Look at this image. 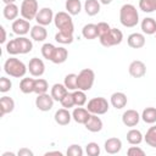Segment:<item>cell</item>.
<instances>
[{"instance_id":"38","label":"cell","mask_w":156,"mask_h":156,"mask_svg":"<svg viewBox=\"0 0 156 156\" xmlns=\"http://www.w3.org/2000/svg\"><path fill=\"white\" fill-rule=\"evenodd\" d=\"M55 49H56V46H54L51 43H45V44L41 46V55H43V57L51 61L52 55H54V52H55Z\"/></svg>"},{"instance_id":"40","label":"cell","mask_w":156,"mask_h":156,"mask_svg":"<svg viewBox=\"0 0 156 156\" xmlns=\"http://www.w3.org/2000/svg\"><path fill=\"white\" fill-rule=\"evenodd\" d=\"M61 102V105H62V107H65V108H71V107H73L74 105H76V102H74V98H73V93H67L63 98H62V100L60 101Z\"/></svg>"},{"instance_id":"15","label":"cell","mask_w":156,"mask_h":156,"mask_svg":"<svg viewBox=\"0 0 156 156\" xmlns=\"http://www.w3.org/2000/svg\"><path fill=\"white\" fill-rule=\"evenodd\" d=\"M127 101H128V100H127V95H126L124 93H122V91H116V93H113V94L111 95V99H110L111 105H112L115 108H117V110H121V108L126 107Z\"/></svg>"},{"instance_id":"19","label":"cell","mask_w":156,"mask_h":156,"mask_svg":"<svg viewBox=\"0 0 156 156\" xmlns=\"http://www.w3.org/2000/svg\"><path fill=\"white\" fill-rule=\"evenodd\" d=\"M84 126H85V128H87L89 132H91V133H98V132H100V130L102 129V121H101L100 117H98V115H93V113H91L90 118L87 121V123H85Z\"/></svg>"},{"instance_id":"6","label":"cell","mask_w":156,"mask_h":156,"mask_svg":"<svg viewBox=\"0 0 156 156\" xmlns=\"http://www.w3.org/2000/svg\"><path fill=\"white\" fill-rule=\"evenodd\" d=\"M99 39H100V43H101L102 46L111 48V46H115V45H119L122 43L123 33L117 28H111V30L108 33L100 37Z\"/></svg>"},{"instance_id":"20","label":"cell","mask_w":156,"mask_h":156,"mask_svg":"<svg viewBox=\"0 0 156 156\" xmlns=\"http://www.w3.org/2000/svg\"><path fill=\"white\" fill-rule=\"evenodd\" d=\"M29 33H30V38L33 40H35V41H44L46 39V37H48V32H46L45 27L41 26V24L33 26Z\"/></svg>"},{"instance_id":"47","label":"cell","mask_w":156,"mask_h":156,"mask_svg":"<svg viewBox=\"0 0 156 156\" xmlns=\"http://www.w3.org/2000/svg\"><path fill=\"white\" fill-rule=\"evenodd\" d=\"M17 155L18 156H33V151L29 150V149H27V147H22V149L18 150Z\"/></svg>"},{"instance_id":"9","label":"cell","mask_w":156,"mask_h":156,"mask_svg":"<svg viewBox=\"0 0 156 156\" xmlns=\"http://www.w3.org/2000/svg\"><path fill=\"white\" fill-rule=\"evenodd\" d=\"M54 12L50 7H43L38 11L37 16H35V21L38 24H41V26H48L50 24L52 21H54Z\"/></svg>"},{"instance_id":"51","label":"cell","mask_w":156,"mask_h":156,"mask_svg":"<svg viewBox=\"0 0 156 156\" xmlns=\"http://www.w3.org/2000/svg\"><path fill=\"white\" fill-rule=\"evenodd\" d=\"M16 0H2V2L5 4V5H7V4H13Z\"/></svg>"},{"instance_id":"28","label":"cell","mask_w":156,"mask_h":156,"mask_svg":"<svg viewBox=\"0 0 156 156\" xmlns=\"http://www.w3.org/2000/svg\"><path fill=\"white\" fill-rule=\"evenodd\" d=\"M82 35L88 39V40H93L95 38H98V28H96V24L94 23H88L83 27L82 29Z\"/></svg>"},{"instance_id":"45","label":"cell","mask_w":156,"mask_h":156,"mask_svg":"<svg viewBox=\"0 0 156 156\" xmlns=\"http://www.w3.org/2000/svg\"><path fill=\"white\" fill-rule=\"evenodd\" d=\"M12 87V82L6 78V77H1L0 78V91L1 93H7L9 90H11Z\"/></svg>"},{"instance_id":"1","label":"cell","mask_w":156,"mask_h":156,"mask_svg":"<svg viewBox=\"0 0 156 156\" xmlns=\"http://www.w3.org/2000/svg\"><path fill=\"white\" fill-rule=\"evenodd\" d=\"M119 22L123 27L133 28L139 23V13L134 5L124 4L119 10Z\"/></svg>"},{"instance_id":"22","label":"cell","mask_w":156,"mask_h":156,"mask_svg":"<svg viewBox=\"0 0 156 156\" xmlns=\"http://www.w3.org/2000/svg\"><path fill=\"white\" fill-rule=\"evenodd\" d=\"M141 30L144 34L152 35L156 33V21L152 17H145L141 21Z\"/></svg>"},{"instance_id":"26","label":"cell","mask_w":156,"mask_h":156,"mask_svg":"<svg viewBox=\"0 0 156 156\" xmlns=\"http://www.w3.org/2000/svg\"><path fill=\"white\" fill-rule=\"evenodd\" d=\"M100 1L99 0H85L84 10L88 16H95L100 12Z\"/></svg>"},{"instance_id":"12","label":"cell","mask_w":156,"mask_h":156,"mask_svg":"<svg viewBox=\"0 0 156 156\" xmlns=\"http://www.w3.org/2000/svg\"><path fill=\"white\" fill-rule=\"evenodd\" d=\"M128 72L133 78H141L146 74V66L143 61L135 60V61L130 62V65L128 67Z\"/></svg>"},{"instance_id":"53","label":"cell","mask_w":156,"mask_h":156,"mask_svg":"<svg viewBox=\"0 0 156 156\" xmlns=\"http://www.w3.org/2000/svg\"><path fill=\"white\" fill-rule=\"evenodd\" d=\"M155 39H156V33H155Z\"/></svg>"},{"instance_id":"4","label":"cell","mask_w":156,"mask_h":156,"mask_svg":"<svg viewBox=\"0 0 156 156\" xmlns=\"http://www.w3.org/2000/svg\"><path fill=\"white\" fill-rule=\"evenodd\" d=\"M95 80V73L90 68H84L78 73L77 78V88L83 91H88L91 89Z\"/></svg>"},{"instance_id":"41","label":"cell","mask_w":156,"mask_h":156,"mask_svg":"<svg viewBox=\"0 0 156 156\" xmlns=\"http://www.w3.org/2000/svg\"><path fill=\"white\" fill-rule=\"evenodd\" d=\"M85 152L89 156H99L100 155V146L94 141L88 143L85 146Z\"/></svg>"},{"instance_id":"36","label":"cell","mask_w":156,"mask_h":156,"mask_svg":"<svg viewBox=\"0 0 156 156\" xmlns=\"http://www.w3.org/2000/svg\"><path fill=\"white\" fill-rule=\"evenodd\" d=\"M77 78H78V74H74V73H69L65 77V87L68 89V90H77Z\"/></svg>"},{"instance_id":"25","label":"cell","mask_w":156,"mask_h":156,"mask_svg":"<svg viewBox=\"0 0 156 156\" xmlns=\"http://www.w3.org/2000/svg\"><path fill=\"white\" fill-rule=\"evenodd\" d=\"M68 57V51L67 49H65L63 46H58L55 49V52L52 55V58H51V62L52 63H56V65H60V63H63Z\"/></svg>"},{"instance_id":"17","label":"cell","mask_w":156,"mask_h":156,"mask_svg":"<svg viewBox=\"0 0 156 156\" xmlns=\"http://www.w3.org/2000/svg\"><path fill=\"white\" fill-rule=\"evenodd\" d=\"M104 146H105V151L107 154L115 155V154H117V152L121 151V149H122V141L118 138H108L105 141V145Z\"/></svg>"},{"instance_id":"29","label":"cell","mask_w":156,"mask_h":156,"mask_svg":"<svg viewBox=\"0 0 156 156\" xmlns=\"http://www.w3.org/2000/svg\"><path fill=\"white\" fill-rule=\"evenodd\" d=\"M143 134L139 129H130L128 130L127 133V141L130 144V145H139L141 141H143Z\"/></svg>"},{"instance_id":"2","label":"cell","mask_w":156,"mask_h":156,"mask_svg":"<svg viewBox=\"0 0 156 156\" xmlns=\"http://www.w3.org/2000/svg\"><path fill=\"white\" fill-rule=\"evenodd\" d=\"M28 67L16 57H10L4 63V71L6 74L13 78H21L26 74Z\"/></svg>"},{"instance_id":"49","label":"cell","mask_w":156,"mask_h":156,"mask_svg":"<svg viewBox=\"0 0 156 156\" xmlns=\"http://www.w3.org/2000/svg\"><path fill=\"white\" fill-rule=\"evenodd\" d=\"M49 155H58V156H61L62 152H61V151H48V152L45 154V156H49Z\"/></svg>"},{"instance_id":"35","label":"cell","mask_w":156,"mask_h":156,"mask_svg":"<svg viewBox=\"0 0 156 156\" xmlns=\"http://www.w3.org/2000/svg\"><path fill=\"white\" fill-rule=\"evenodd\" d=\"M139 9L143 12H154L156 10V0H139Z\"/></svg>"},{"instance_id":"14","label":"cell","mask_w":156,"mask_h":156,"mask_svg":"<svg viewBox=\"0 0 156 156\" xmlns=\"http://www.w3.org/2000/svg\"><path fill=\"white\" fill-rule=\"evenodd\" d=\"M90 116H91V113L88 111V108H83L80 106L76 107L72 112V118L79 124H85L87 121L90 118Z\"/></svg>"},{"instance_id":"3","label":"cell","mask_w":156,"mask_h":156,"mask_svg":"<svg viewBox=\"0 0 156 156\" xmlns=\"http://www.w3.org/2000/svg\"><path fill=\"white\" fill-rule=\"evenodd\" d=\"M54 23L60 32H65V33H69V34H73V32H74L73 21L68 12H65V11L57 12L54 17Z\"/></svg>"},{"instance_id":"42","label":"cell","mask_w":156,"mask_h":156,"mask_svg":"<svg viewBox=\"0 0 156 156\" xmlns=\"http://www.w3.org/2000/svg\"><path fill=\"white\" fill-rule=\"evenodd\" d=\"M6 51L10 55H17L20 54V48H18V43L17 39H12L6 44Z\"/></svg>"},{"instance_id":"46","label":"cell","mask_w":156,"mask_h":156,"mask_svg":"<svg viewBox=\"0 0 156 156\" xmlns=\"http://www.w3.org/2000/svg\"><path fill=\"white\" fill-rule=\"evenodd\" d=\"M127 154L129 156H144L145 155V151L138 146H130L128 150H127Z\"/></svg>"},{"instance_id":"8","label":"cell","mask_w":156,"mask_h":156,"mask_svg":"<svg viewBox=\"0 0 156 156\" xmlns=\"http://www.w3.org/2000/svg\"><path fill=\"white\" fill-rule=\"evenodd\" d=\"M54 98L51 96V94L49 95L48 93H44V94H39L35 99V106L39 111H43V112H46V111H50L54 106Z\"/></svg>"},{"instance_id":"50","label":"cell","mask_w":156,"mask_h":156,"mask_svg":"<svg viewBox=\"0 0 156 156\" xmlns=\"http://www.w3.org/2000/svg\"><path fill=\"white\" fill-rule=\"evenodd\" d=\"M102 5H108V4H111L112 2V0H99Z\"/></svg>"},{"instance_id":"37","label":"cell","mask_w":156,"mask_h":156,"mask_svg":"<svg viewBox=\"0 0 156 156\" xmlns=\"http://www.w3.org/2000/svg\"><path fill=\"white\" fill-rule=\"evenodd\" d=\"M73 34H69V33H65V32H57L55 34V40L60 44H71L73 43Z\"/></svg>"},{"instance_id":"13","label":"cell","mask_w":156,"mask_h":156,"mask_svg":"<svg viewBox=\"0 0 156 156\" xmlns=\"http://www.w3.org/2000/svg\"><path fill=\"white\" fill-rule=\"evenodd\" d=\"M140 117L141 116L138 113L136 110H132L130 108V110H127V111L123 112V115H122V122L127 127H135L139 123Z\"/></svg>"},{"instance_id":"10","label":"cell","mask_w":156,"mask_h":156,"mask_svg":"<svg viewBox=\"0 0 156 156\" xmlns=\"http://www.w3.org/2000/svg\"><path fill=\"white\" fill-rule=\"evenodd\" d=\"M32 27L29 24V21L24 20V18H17L12 22V32L20 37L26 35L28 32H30Z\"/></svg>"},{"instance_id":"18","label":"cell","mask_w":156,"mask_h":156,"mask_svg":"<svg viewBox=\"0 0 156 156\" xmlns=\"http://www.w3.org/2000/svg\"><path fill=\"white\" fill-rule=\"evenodd\" d=\"M128 46L132 49H140L145 45V37L141 33H132L127 39Z\"/></svg>"},{"instance_id":"52","label":"cell","mask_w":156,"mask_h":156,"mask_svg":"<svg viewBox=\"0 0 156 156\" xmlns=\"http://www.w3.org/2000/svg\"><path fill=\"white\" fill-rule=\"evenodd\" d=\"M2 156H15V154L13 152H4Z\"/></svg>"},{"instance_id":"23","label":"cell","mask_w":156,"mask_h":156,"mask_svg":"<svg viewBox=\"0 0 156 156\" xmlns=\"http://www.w3.org/2000/svg\"><path fill=\"white\" fill-rule=\"evenodd\" d=\"M20 13V10H18V6L13 2V4H7L5 5L4 10H2V15L6 20L9 21H15L17 20V16Z\"/></svg>"},{"instance_id":"24","label":"cell","mask_w":156,"mask_h":156,"mask_svg":"<svg viewBox=\"0 0 156 156\" xmlns=\"http://www.w3.org/2000/svg\"><path fill=\"white\" fill-rule=\"evenodd\" d=\"M68 93V89L65 87V84H60V83H56L52 85L51 88V96L54 98L55 101H61L62 98Z\"/></svg>"},{"instance_id":"5","label":"cell","mask_w":156,"mask_h":156,"mask_svg":"<svg viewBox=\"0 0 156 156\" xmlns=\"http://www.w3.org/2000/svg\"><path fill=\"white\" fill-rule=\"evenodd\" d=\"M108 107H110V104L108 101L102 98V96H98V98H93L91 100L88 101V105H87V108L90 113L93 115H105L107 111H108Z\"/></svg>"},{"instance_id":"16","label":"cell","mask_w":156,"mask_h":156,"mask_svg":"<svg viewBox=\"0 0 156 156\" xmlns=\"http://www.w3.org/2000/svg\"><path fill=\"white\" fill-rule=\"evenodd\" d=\"M54 118H55V122L58 126H67L71 122V119H72V115L69 113L68 108L63 107V108H60V110H57L55 112Z\"/></svg>"},{"instance_id":"43","label":"cell","mask_w":156,"mask_h":156,"mask_svg":"<svg viewBox=\"0 0 156 156\" xmlns=\"http://www.w3.org/2000/svg\"><path fill=\"white\" fill-rule=\"evenodd\" d=\"M67 156H83V149L78 144H72L66 151Z\"/></svg>"},{"instance_id":"11","label":"cell","mask_w":156,"mask_h":156,"mask_svg":"<svg viewBox=\"0 0 156 156\" xmlns=\"http://www.w3.org/2000/svg\"><path fill=\"white\" fill-rule=\"evenodd\" d=\"M28 71L29 73L33 76V77H40L44 74L45 72V65L43 62L41 58H38V57H33L29 60V63H28Z\"/></svg>"},{"instance_id":"48","label":"cell","mask_w":156,"mask_h":156,"mask_svg":"<svg viewBox=\"0 0 156 156\" xmlns=\"http://www.w3.org/2000/svg\"><path fill=\"white\" fill-rule=\"evenodd\" d=\"M0 30H1V39H0V43L4 44V43L6 41V32H5V28H4L2 26L0 27Z\"/></svg>"},{"instance_id":"31","label":"cell","mask_w":156,"mask_h":156,"mask_svg":"<svg viewBox=\"0 0 156 156\" xmlns=\"http://www.w3.org/2000/svg\"><path fill=\"white\" fill-rule=\"evenodd\" d=\"M34 82L35 79L33 78H22V80L20 82V90L23 94L34 93Z\"/></svg>"},{"instance_id":"32","label":"cell","mask_w":156,"mask_h":156,"mask_svg":"<svg viewBox=\"0 0 156 156\" xmlns=\"http://www.w3.org/2000/svg\"><path fill=\"white\" fill-rule=\"evenodd\" d=\"M141 119L147 123V124H152L156 122V108L155 107H146L144 108L143 113H141Z\"/></svg>"},{"instance_id":"21","label":"cell","mask_w":156,"mask_h":156,"mask_svg":"<svg viewBox=\"0 0 156 156\" xmlns=\"http://www.w3.org/2000/svg\"><path fill=\"white\" fill-rule=\"evenodd\" d=\"M13 108H15V101H13L12 98L5 95V96H2V98L0 99V110H1L0 116H1V117L5 116L6 113L12 112Z\"/></svg>"},{"instance_id":"27","label":"cell","mask_w":156,"mask_h":156,"mask_svg":"<svg viewBox=\"0 0 156 156\" xmlns=\"http://www.w3.org/2000/svg\"><path fill=\"white\" fill-rule=\"evenodd\" d=\"M65 7H66V11L71 16H76L82 10V2L80 0H66Z\"/></svg>"},{"instance_id":"34","label":"cell","mask_w":156,"mask_h":156,"mask_svg":"<svg viewBox=\"0 0 156 156\" xmlns=\"http://www.w3.org/2000/svg\"><path fill=\"white\" fill-rule=\"evenodd\" d=\"M144 140L145 143L151 146V147H156V126L154 127H150L144 136Z\"/></svg>"},{"instance_id":"44","label":"cell","mask_w":156,"mask_h":156,"mask_svg":"<svg viewBox=\"0 0 156 156\" xmlns=\"http://www.w3.org/2000/svg\"><path fill=\"white\" fill-rule=\"evenodd\" d=\"M96 28H98V37H99V38L102 37V35H105L106 33H108V32L111 30L110 24L106 23V22H99V23L96 24Z\"/></svg>"},{"instance_id":"33","label":"cell","mask_w":156,"mask_h":156,"mask_svg":"<svg viewBox=\"0 0 156 156\" xmlns=\"http://www.w3.org/2000/svg\"><path fill=\"white\" fill-rule=\"evenodd\" d=\"M48 89H49V84L44 78H37L35 79V82H34V93L37 95L46 93Z\"/></svg>"},{"instance_id":"30","label":"cell","mask_w":156,"mask_h":156,"mask_svg":"<svg viewBox=\"0 0 156 156\" xmlns=\"http://www.w3.org/2000/svg\"><path fill=\"white\" fill-rule=\"evenodd\" d=\"M17 43H18V48H20V54H28L32 51L33 49V43L30 39L26 38V37H18L16 38Z\"/></svg>"},{"instance_id":"39","label":"cell","mask_w":156,"mask_h":156,"mask_svg":"<svg viewBox=\"0 0 156 156\" xmlns=\"http://www.w3.org/2000/svg\"><path fill=\"white\" fill-rule=\"evenodd\" d=\"M73 98H74L76 106H83L87 102V95H85V91H83V90H79V89L74 90Z\"/></svg>"},{"instance_id":"7","label":"cell","mask_w":156,"mask_h":156,"mask_svg":"<svg viewBox=\"0 0 156 156\" xmlns=\"http://www.w3.org/2000/svg\"><path fill=\"white\" fill-rule=\"evenodd\" d=\"M39 11V6H38V1L37 0H23L21 4V16L22 18L30 21V20H35V16Z\"/></svg>"}]
</instances>
